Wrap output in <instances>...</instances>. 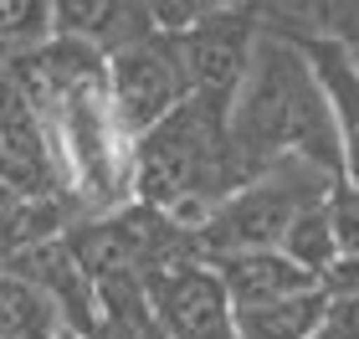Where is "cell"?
I'll return each instance as SVG.
<instances>
[{
  "label": "cell",
  "instance_id": "1",
  "mask_svg": "<svg viewBox=\"0 0 359 339\" xmlns=\"http://www.w3.org/2000/svg\"><path fill=\"white\" fill-rule=\"evenodd\" d=\"M226 144H231L236 180L247 185L283 159H308L344 185V149L313 62L287 26L262 15V41L241 77L231 113H226Z\"/></svg>",
  "mask_w": 359,
  "mask_h": 339
},
{
  "label": "cell",
  "instance_id": "2",
  "mask_svg": "<svg viewBox=\"0 0 359 339\" xmlns=\"http://www.w3.org/2000/svg\"><path fill=\"white\" fill-rule=\"evenodd\" d=\"M236 185L241 180L226 144V113L210 103L190 98L159 128L134 139V201L190 237L221 211Z\"/></svg>",
  "mask_w": 359,
  "mask_h": 339
},
{
  "label": "cell",
  "instance_id": "3",
  "mask_svg": "<svg viewBox=\"0 0 359 339\" xmlns=\"http://www.w3.org/2000/svg\"><path fill=\"white\" fill-rule=\"evenodd\" d=\"M334 175H323L308 159H283L267 175L236 185L226 206L210 216L201 232H195V252L205 262H221V257H241V252H283V241L292 232L308 206H323L339 196Z\"/></svg>",
  "mask_w": 359,
  "mask_h": 339
},
{
  "label": "cell",
  "instance_id": "4",
  "mask_svg": "<svg viewBox=\"0 0 359 339\" xmlns=\"http://www.w3.org/2000/svg\"><path fill=\"white\" fill-rule=\"evenodd\" d=\"M108 103L128 139H144L170 113H180L190 103V67H185L180 41L154 31L149 41L108 57Z\"/></svg>",
  "mask_w": 359,
  "mask_h": 339
},
{
  "label": "cell",
  "instance_id": "5",
  "mask_svg": "<svg viewBox=\"0 0 359 339\" xmlns=\"http://www.w3.org/2000/svg\"><path fill=\"white\" fill-rule=\"evenodd\" d=\"M190 67V98L210 103L221 113H231V98L241 88V77L252 67V52L262 41V15L257 11H231V6H210L185 36H175Z\"/></svg>",
  "mask_w": 359,
  "mask_h": 339
},
{
  "label": "cell",
  "instance_id": "6",
  "mask_svg": "<svg viewBox=\"0 0 359 339\" xmlns=\"http://www.w3.org/2000/svg\"><path fill=\"white\" fill-rule=\"evenodd\" d=\"M144 293H149L154 324L170 339H236V309L201 252L149 267Z\"/></svg>",
  "mask_w": 359,
  "mask_h": 339
},
{
  "label": "cell",
  "instance_id": "7",
  "mask_svg": "<svg viewBox=\"0 0 359 339\" xmlns=\"http://www.w3.org/2000/svg\"><path fill=\"white\" fill-rule=\"evenodd\" d=\"M292 36L303 41V52H308V62H313L323 93H329V108H334V124H339V149H344V190L359 196V67H354V57L344 52V46L329 41L313 26L292 31Z\"/></svg>",
  "mask_w": 359,
  "mask_h": 339
},
{
  "label": "cell",
  "instance_id": "8",
  "mask_svg": "<svg viewBox=\"0 0 359 339\" xmlns=\"http://www.w3.org/2000/svg\"><path fill=\"white\" fill-rule=\"evenodd\" d=\"M210 267H216L231 309H262V303H283V298L323 288L313 272H303L287 252H241V257H221V262H210Z\"/></svg>",
  "mask_w": 359,
  "mask_h": 339
},
{
  "label": "cell",
  "instance_id": "9",
  "mask_svg": "<svg viewBox=\"0 0 359 339\" xmlns=\"http://www.w3.org/2000/svg\"><path fill=\"white\" fill-rule=\"evenodd\" d=\"M154 11L149 6H103V0H72L57 6V36L93 46L97 57H118L128 46L154 36Z\"/></svg>",
  "mask_w": 359,
  "mask_h": 339
},
{
  "label": "cell",
  "instance_id": "10",
  "mask_svg": "<svg viewBox=\"0 0 359 339\" xmlns=\"http://www.w3.org/2000/svg\"><path fill=\"white\" fill-rule=\"evenodd\" d=\"M329 324V293L283 298V303H262V309H236V339H323Z\"/></svg>",
  "mask_w": 359,
  "mask_h": 339
},
{
  "label": "cell",
  "instance_id": "11",
  "mask_svg": "<svg viewBox=\"0 0 359 339\" xmlns=\"http://www.w3.org/2000/svg\"><path fill=\"white\" fill-rule=\"evenodd\" d=\"M0 339H67V319L36 283L0 267Z\"/></svg>",
  "mask_w": 359,
  "mask_h": 339
},
{
  "label": "cell",
  "instance_id": "12",
  "mask_svg": "<svg viewBox=\"0 0 359 339\" xmlns=\"http://www.w3.org/2000/svg\"><path fill=\"white\" fill-rule=\"evenodd\" d=\"M339 201V196H334ZM323 201V206H308V211L292 221V232L283 241V252L298 262L303 272H313V278L323 283L329 272L344 262V237H339V206Z\"/></svg>",
  "mask_w": 359,
  "mask_h": 339
},
{
  "label": "cell",
  "instance_id": "13",
  "mask_svg": "<svg viewBox=\"0 0 359 339\" xmlns=\"http://www.w3.org/2000/svg\"><path fill=\"white\" fill-rule=\"evenodd\" d=\"M57 41V6L46 0H0V62H21Z\"/></svg>",
  "mask_w": 359,
  "mask_h": 339
},
{
  "label": "cell",
  "instance_id": "14",
  "mask_svg": "<svg viewBox=\"0 0 359 339\" xmlns=\"http://www.w3.org/2000/svg\"><path fill=\"white\" fill-rule=\"evenodd\" d=\"M308 26L323 31L329 41H339V46L354 57V67H359V6H323V11H308Z\"/></svg>",
  "mask_w": 359,
  "mask_h": 339
},
{
  "label": "cell",
  "instance_id": "15",
  "mask_svg": "<svg viewBox=\"0 0 359 339\" xmlns=\"http://www.w3.org/2000/svg\"><path fill=\"white\" fill-rule=\"evenodd\" d=\"M329 339H359V293L354 298H329V324H323Z\"/></svg>",
  "mask_w": 359,
  "mask_h": 339
},
{
  "label": "cell",
  "instance_id": "16",
  "mask_svg": "<svg viewBox=\"0 0 359 339\" xmlns=\"http://www.w3.org/2000/svg\"><path fill=\"white\" fill-rule=\"evenodd\" d=\"M67 339H72V334H67Z\"/></svg>",
  "mask_w": 359,
  "mask_h": 339
}]
</instances>
